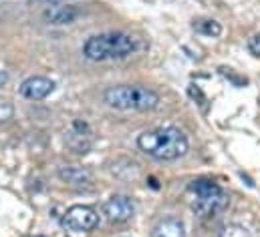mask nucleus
<instances>
[{
    "label": "nucleus",
    "instance_id": "1",
    "mask_svg": "<svg viewBox=\"0 0 260 237\" xmlns=\"http://www.w3.org/2000/svg\"><path fill=\"white\" fill-rule=\"evenodd\" d=\"M137 147L145 155L157 161H174L188 153L190 145L186 135L176 127H164L155 131H145L137 137Z\"/></svg>",
    "mask_w": 260,
    "mask_h": 237
},
{
    "label": "nucleus",
    "instance_id": "2",
    "mask_svg": "<svg viewBox=\"0 0 260 237\" xmlns=\"http://www.w3.org/2000/svg\"><path fill=\"white\" fill-rule=\"evenodd\" d=\"M143 45L139 38L125 34V32H105V34H95L87 38L83 45V55L89 60L95 62H105V60H121L135 55Z\"/></svg>",
    "mask_w": 260,
    "mask_h": 237
},
{
    "label": "nucleus",
    "instance_id": "3",
    "mask_svg": "<svg viewBox=\"0 0 260 237\" xmlns=\"http://www.w3.org/2000/svg\"><path fill=\"white\" fill-rule=\"evenodd\" d=\"M105 103L117 111H151L159 105V95L141 85H115L103 93Z\"/></svg>",
    "mask_w": 260,
    "mask_h": 237
},
{
    "label": "nucleus",
    "instance_id": "4",
    "mask_svg": "<svg viewBox=\"0 0 260 237\" xmlns=\"http://www.w3.org/2000/svg\"><path fill=\"white\" fill-rule=\"evenodd\" d=\"M190 191L196 195L192 201V209L198 217L202 219H212L220 215L222 211L228 209L230 197L228 193L222 191V187L210 179H196L190 183Z\"/></svg>",
    "mask_w": 260,
    "mask_h": 237
},
{
    "label": "nucleus",
    "instance_id": "5",
    "mask_svg": "<svg viewBox=\"0 0 260 237\" xmlns=\"http://www.w3.org/2000/svg\"><path fill=\"white\" fill-rule=\"evenodd\" d=\"M61 225L67 231L85 233V231H91L99 225V215L89 205H73L65 211V215L61 219Z\"/></svg>",
    "mask_w": 260,
    "mask_h": 237
},
{
    "label": "nucleus",
    "instance_id": "6",
    "mask_svg": "<svg viewBox=\"0 0 260 237\" xmlns=\"http://www.w3.org/2000/svg\"><path fill=\"white\" fill-rule=\"evenodd\" d=\"M103 215L111 223H125L135 215V201L127 195H113L103 203Z\"/></svg>",
    "mask_w": 260,
    "mask_h": 237
},
{
    "label": "nucleus",
    "instance_id": "7",
    "mask_svg": "<svg viewBox=\"0 0 260 237\" xmlns=\"http://www.w3.org/2000/svg\"><path fill=\"white\" fill-rule=\"evenodd\" d=\"M55 91V83L47 76H28L20 85V95L28 101H43Z\"/></svg>",
    "mask_w": 260,
    "mask_h": 237
},
{
    "label": "nucleus",
    "instance_id": "8",
    "mask_svg": "<svg viewBox=\"0 0 260 237\" xmlns=\"http://www.w3.org/2000/svg\"><path fill=\"white\" fill-rule=\"evenodd\" d=\"M59 179L77 189H87L93 185V173L87 167H61Z\"/></svg>",
    "mask_w": 260,
    "mask_h": 237
},
{
    "label": "nucleus",
    "instance_id": "9",
    "mask_svg": "<svg viewBox=\"0 0 260 237\" xmlns=\"http://www.w3.org/2000/svg\"><path fill=\"white\" fill-rule=\"evenodd\" d=\"M151 237H186V225L178 217H172V215L161 217L153 225Z\"/></svg>",
    "mask_w": 260,
    "mask_h": 237
},
{
    "label": "nucleus",
    "instance_id": "10",
    "mask_svg": "<svg viewBox=\"0 0 260 237\" xmlns=\"http://www.w3.org/2000/svg\"><path fill=\"white\" fill-rule=\"evenodd\" d=\"M43 18L49 24H71L79 18V10L75 6H51L43 12Z\"/></svg>",
    "mask_w": 260,
    "mask_h": 237
},
{
    "label": "nucleus",
    "instance_id": "11",
    "mask_svg": "<svg viewBox=\"0 0 260 237\" xmlns=\"http://www.w3.org/2000/svg\"><path fill=\"white\" fill-rule=\"evenodd\" d=\"M67 147L77 153V155H85L91 151V135H83V133H77V131H69V135L65 137Z\"/></svg>",
    "mask_w": 260,
    "mask_h": 237
},
{
    "label": "nucleus",
    "instance_id": "12",
    "mask_svg": "<svg viewBox=\"0 0 260 237\" xmlns=\"http://www.w3.org/2000/svg\"><path fill=\"white\" fill-rule=\"evenodd\" d=\"M123 163H125V167H119L117 163H113L111 171H113V175H115V177H121V179H135L137 175H139V165H137L135 161H129V159H123Z\"/></svg>",
    "mask_w": 260,
    "mask_h": 237
},
{
    "label": "nucleus",
    "instance_id": "13",
    "mask_svg": "<svg viewBox=\"0 0 260 237\" xmlns=\"http://www.w3.org/2000/svg\"><path fill=\"white\" fill-rule=\"evenodd\" d=\"M194 28L200 32V34H204V36H212V38H216V36L222 34V24L216 22V20H200V22H196L194 24Z\"/></svg>",
    "mask_w": 260,
    "mask_h": 237
},
{
    "label": "nucleus",
    "instance_id": "14",
    "mask_svg": "<svg viewBox=\"0 0 260 237\" xmlns=\"http://www.w3.org/2000/svg\"><path fill=\"white\" fill-rule=\"evenodd\" d=\"M218 237H250V233H248L246 227L236 225V223H230V225H226V227L220 231Z\"/></svg>",
    "mask_w": 260,
    "mask_h": 237
},
{
    "label": "nucleus",
    "instance_id": "15",
    "mask_svg": "<svg viewBox=\"0 0 260 237\" xmlns=\"http://www.w3.org/2000/svg\"><path fill=\"white\" fill-rule=\"evenodd\" d=\"M14 118V107L10 101H4L0 99V125H6Z\"/></svg>",
    "mask_w": 260,
    "mask_h": 237
},
{
    "label": "nucleus",
    "instance_id": "16",
    "mask_svg": "<svg viewBox=\"0 0 260 237\" xmlns=\"http://www.w3.org/2000/svg\"><path fill=\"white\" fill-rule=\"evenodd\" d=\"M188 93H190V97H192L194 101H198L200 105H204V103H206V97H204V93H202V91H200L196 85H190V87H188Z\"/></svg>",
    "mask_w": 260,
    "mask_h": 237
},
{
    "label": "nucleus",
    "instance_id": "17",
    "mask_svg": "<svg viewBox=\"0 0 260 237\" xmlns=\"http://www.w3.org/2000/svg\"><path fill=\"white\" fill-rule=\"evenodd\" d=\"M248 51H250L254 57H260V34L252 36V38L248 41Z\"/></svg>",
    "mask_w": 260,
    "mask_h": 237
},
{
    "label": "nucleus",
    "instance_id": "18",
    "mask_svg": "<svg viewBox=\"0 0 260 237\" xmlns=\"http://www.w3.org/2000/svg\"><path fill=\"white\" fill-rule=\"evenodd\" d=\"M6 83H8V74H6L4 70H0V89H2Z\"/></svg>",
    "mask_w": 260,
    "mask_h": 237
},
{
    "label": "nucleus",
    "instance_id": "19",
    "mask_svg": "<svg viewBox=\"0 0 260 237\" xmlns=\"http://www.w3.org/2000/svg\"><path fill=\"white\" fill-rule=\"evenodd\" d=\"M149 185H151V187H153V189H157V187H159V185H157V181H155V179H149Z\"/></svg>",
    "mask_w": 260,
    "mask_h": 237
}]
</instances>
